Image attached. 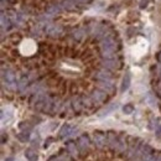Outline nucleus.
Segmentation results:
<instances>
[{
  "label": "nucleus",
  "mask_w": 161,
  "mask_h": 161,
  "mask_svg": "<svg viewBox=\"0 0 161 161\" xmlns=\"http://www.w3.org/2000/svg\"><path fill=\"white\" fill-rule=\"evenodd\" d=\"M93 142L98 149H103L105 145H108V138L105 134H103L101 131H97L93 135Z\"/></svg>",
  "instance_id": "f257e3e1"
},
{
  "label": "nucleus",
  "mask_w": 161,
  "mask_h": 161,
  "mask_svg": "<svg viewBox=\"0 0 161 161\" xmlns=\"http://www.w3.org/2000/svg\"><path fill=\"white\" fill-rule=\"evenodd\" d=\"M89 145H91V140H89L88 135H80V138H78V140H77V147H78V150H80L82 154H84L86 150H88Z\"/></svg>",
  "instance_id": "f03ea898"
},
{
  "label": "nucleus",
  "mask_w": 161,
  "mask_h": 161,
  "mask_svg": "<svg viewBox=\"0 0 161 161\" xmlns=\"http://www.w3.org/2000/svg\"><path fill=\"white\" fill-rule=\"evenodd\" d=\"M66 151L72 155V156H77L78 154V147H77V144L73 142V141H68L67 145H66Z\"/></svg>",
  "instance_id": "7ed1b4c3"
},
{
  "label": "nucleus",
  "mask_w": 161,
  "mask_h": 161,
  "mask_svg": "<svg viewBox=\"0 0 161 161\" xmlns=\"http://www.w3.org/2000/svg\"><path fill=\"white\" fill-rule=\"evenodd\" d=\"M107 96V92H104V91H96L94 93H93V96H92V98L94 99L96 102H104L105 101V97Z\"/></svg>",
  "instance_id": "20e7f679"
},
{
  "label": "nucleus",
  "mask_w": 161,
  "mask_h": 161,
  "mask_svg": "<svg viewBox=\"0 0 161 161\" xmlns=\"http://www.w3.org/2000/svg\"><path fill=\"white\" fill-rule=\"evenodd\" d=\"M130 73H125V76H124V78H123V82H121V87H120V91L121 92H125L128 88H129V86H130Z\"/></svg>",
  "instance_id": "39448f33"
},
{
  "label": "nucleus",
  "mask_w": 161,
  "mask_h": 161,
  "mask_svg": "<svg viewBox=\"0 0 161 161\" xmlns=\"http://www.w3.org/2000/svg\"><path fill=\"white\" fill-rule=\"evenodd\" d=\"M25 155H26V159H27L29 161L37 160V155H36V153H35L32 149H27L26 153H25Z\"/></svg>",
  "instance_id": "423d86ee"
},
{
  "label": "nucleus",
  "mask_w": 161,
  "mask_h": 161,
  "mask_svg": "<svg viewBox=\"0 0 161 161\" xmlns=\"http://www.w3.org/2000/svg\"><path fill=\"white\" fill-rule=\"evenodd\" d=\"M71 134H72V129H71V126H69V125H64V126L61 129V131H60L61 138L68 136V135H71Z\"/></svg>",
  "instance_id": "0eeeda50"
},
{
  "label": "nucleus",
  "mask_w": 161,
  "mask_h": 161,
  "mask_svg": "<svg viewBox=\"0 0 161 161\" xmlns=\"http://www.w3.org/2000/svg\"><path fill=\"white\" fill-rule=\"evenodd\" d=\"M123 112H124L125 114H131V113L134 112V105H133V104H125V105L123 107Z\"/></svg>",
  "instance_id": "6e6552de"
},
{
  "label": "nucleus",
  "mask_w": 161,
  "mask_h": 161,
  "mask_svg": "<svg viewBox=\"0 0 161 161\" xmlns=\"http://www.w3.org/2000/svg\"><path fill=\"white\" fill-rule=\"evenodd\" d=\"M18 139L20 141H22V142H26V141H29V139H30V134L29 133H20L19 135H18Z\"/></svg>",
  "instance_id": "1a4fd4ad"
},
{
  "label": "nucleus",
  "mask_w": 161,
  "mask_h": 161,
  "mask_svg": "<svg viewBox=\"0 0 161 161\" xmlns=\"http://www.w3.org/2000/svg\"><path fill=\"white\" fill-rule=\"evenodd\" d=\"M147 3H149V0H141V1H140V8H141V9L146 8V6H147Z\"/></svg>",
  "instance_id": "9d476101"
},
{
  "label": "nucleus",
  "mask_w": 161,
  "mask_h": 161,
  "mask_svg": "<svg viewBox=\"0 0 161 161\" xmlns=\"http://www.w3.org/2000/svg\"><path fill=\"white\" fill-rule=\"evenodd\" d=\"M156 135H158L159 138H161V125L156 129Z\"/></svg>",
  "instance_id": "9b49d317"
},
{
  "label": "nucleus",
  "mask_w": 161,
  "mask_h": 161,
  "mask_svg": "<svg viewBox=\"0 0 161 161\" xmlns=\"http://www.w3.org/2000/svg\"><path fill=\"white\" fill-rule=\"evenodd\" d=\"M155 160L161 161V154H159V155H155Z\"/></svg>",
  "instance_id": "f8f14e48"
},
{
  "label": "nucleus",
  "mask_w": 161,
  "mask_h": 161,
  "mask_svg": "<svg viewBox=\"0 0 161 161\" xmlns=\"http://www.w3.org/2000/svg\"><path fill=\"white\" fill-rule=\"evenodd\" d=\"M5 161H14V159H13V158H8Z\"/></svg>",
  "instance_id": "ddd939ff"
}]
</instances>
